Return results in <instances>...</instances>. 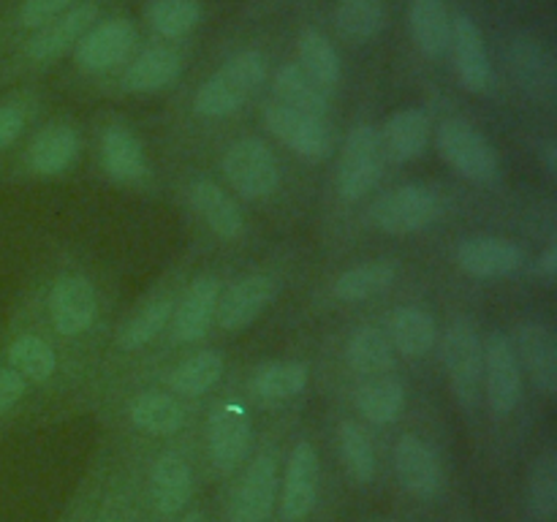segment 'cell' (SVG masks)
Here are the masks:
<instances>
[{"label":"cell","mask_w":557,"mask_h":522,"mask_svg":"<svg viewBox=\"0 0 557 522\" xmlns=\"http://www.w3.org/2000/svg\"><path fill=\"white\" fill-rule=\"evenodd\" d=\"M267 58L259 49H243L228 58L205 85L196 90L194 109L201 117H228L239 112L250 96L264 85Z\"/></svg>","instance_id":"cell-1"},{"label":"cell","mask_w":557,"mask_h":522,"mask_svg":"<svg viewBox=\"0 0 557 522\" xmlns=\"http://www.w3.org/2000/svg\"><path fill=\"white\" fill-rule=\"evenodd\" d=\"M444 364L449 373L451 391L462 411L471 413L479 406V391H482L484 373V346L476 335V326L468 319L451 321L444 335Z\"/></svg>","instance_id":"cell-2"},{"label":"cell","mask_w":557,"mask_h":522,"mask_svg":"<svg viewBox=\"0 0 557 522\" xmlns=\"http://www.w3.org/2000/svg\"><path fill=\"white\" fill-rule=\"evenodd\" d=\"M438 152L444 161H449L462 177L473 179V183H493L500 172L498 152L490 145L487 136L462 117L444 120L438 125Z\"/></svg>","instance_id":"cell-3"},{"label":"cell","mask_w":557,"mask_h":522,"mask_svg":"<svg viewBox=\"0 0 557 522\" xmlns=\"http://www.w3.org/2000/svg\"><path fill=\"white\" fill-rule=\"evenodd\" d=\"M441 199L424 185H403L389 190L370 204L368 217L375 228L386 234H413L438 221Z\"/></svg>","instance_id":"cell-4"},{"label":"cell","mask_w":557,"mask_h":522,"mask_svg":"<svg viewBox=\"0 0 557 522\" xmlns=\"http://www.w3.org/2000/svg\"><path fill=\"white\" fill-rule=\"evenodd\" d=\"M384 172V150H381L379 128L357 125L348 130L343 145L341 166H337V188L348 201L368 196L379 185Z\"/></svg>","instance_id":"cell-5"},{"label":"cell","mask_w":557,"mask_h":522,"mask_svg":"<svg viewBox=\"0 0 557 522\" xmlns=\"http://www.w3.org/2000/svg\"><path fill=\"white\" fill-rule=\"evenodd\" d=\"M223 172L234 190L248 199H264L281 183V169H277L275 156L261 139L245 136L237 139L223 156Z\"/></svg>","instance_id":"cell-6"},{"label":"cell","mask_w":557,"mask_h":522,"mask_svg":"<svg viewBox=\"0 0 557 522\" xmlns=\"http://www.w3.org/2000/svg\"><path fill=\"white\" fill-rule=\"evenodd\" d=\"M139 41V30L125 16L96 22L74 47V60L87 74H107L128 60Z\"/></svg>","instance_id":"cell-7"},{"label":"cell","mask_w":557,"mask_h":522,"mask_svg":"<svg viewBox=\"0 0 557 522\" xmlns=\"http://www.w3.org/2000/svg\"><path fill=\"white\" fill-rule=\"evenodd\" d=\"M264 123L288 150L308 158V161H324L332 147H335V136H332L324 117L297 112V109L286 107L281 101L267 103Z\"/></svg>","instance_id":"cell-8"},{"label":"cell","mask_w":557,"mask_h":522,"mask_svg":"<svg viewBox=\"0 0 557 522\" xmlns=\"http://www.w3.org/2000/svg\"><path fill=\"white\" fill-rule=\"evenodd\" d=\"M509 71L520 90L533 101L553 103L557 90L555 54L533 33H517L509 41Z\"/></svg>","instance_id":"cell-9"},{"label":"cell","mask_w":557,"mask_h":522,"mask_svg":"<svg viewBox=\"0 0 557 522\" xmlns=\"http://www.w3.org/2000/svg\"><path fill=\"white\" fill-rule=\"evenodd\" d=\"M487 402L495 417H506L522 400V370L515 346L504 332H493L484 343V373Z\"/></svg>","instance_id":"cell-10"},{"label":"cell","mask_w":557,"mask_h":522,"mask_svg":"<svg viewBox=\"0 0 557 522\" xmlns=\"http://www.w3.org/2000/svg\"><path fill=\"white\" fill-rule=\"evenodd\" d=\"M451 60H455L457 79L462 87L476 96H487L495 87V71L490 63L487 44H484L482 30L473 22V16L457 14L451 16Z\"/></svg>","instance_id":"cell-11"},{"label":"cell","mask_w":557,"mask_h":522,"mask_svg":"<svg viewBox=\"0 0 557 522\" xmlns=\"http://www.w3.org/2000/svg\"><path fill=\"white\" fill-rule=\"evenodd\" d=\"M98 22V5L85 0V3L71 5L69 11L58 16V20L47 22L44 27H38L33 33V38L27 41L25 54L33 63H49V60L60 58L63 52H69L71 47L79 44V38L90 30Z\"/></svg>","instance_id":"cell-12"},{"label":"cell","mask_w":557,"mask_h":522,"mask_svg":"<svg viewBox=\"0 0 557 522\" xmlns=\"http://www.w3.org/2000/svg\"><path fill=\"white\" fill-rule=\"evenodd\" d=\"M96 288L87 277L65 275L49 291V319L65 337L82 335L96 319Z\"/></svg>","instance_id":"cell-13"},{"label":"cell","mask_w":557,"mask_h":522,"mask_svg":"<svg viewBox=\"0 0 557 522\" xmlns=\"http://www.w3.org/2000/svg\"><path fill=\"white\" fill-rule=\"evenodd\" d=\"M315 498H319V457L310 444H297L288 460L286 482H283L281 520H305L313 511Z\"/></svg>","instance_id":"cell-14"},{"label":"cell","mask_w":557,"mask_h":522,"mask_svg":"<svg viewBox=\"0 0 557 522\" xmlns=\"http://www.w3.org/2000/svg\"><path fill=\"white\" fill-rule=\"evenodd\" d=\"M275 297V281L270 275H248L218 297L215 319L223 330L239 332L253 324Z\"/></svg>","instance_id":"cell-15"},{"label":"cell","mask_w":557,"mask_h":522,"mask_svg":"<svg viewBox=\"0 0 557 522\" xmlns=\"http://www.w3.org/2000/svg\"><path fill=\"white\" fill-rule=\"evenodd\" d=\"M525 261L522 248L500 237H468L457 248V264L473 277L515 275Z\"/></svg>","instance_id":"cell-16"},{"label":"cell","mask_w":557,"mask_h":522,"mask_svg":"<svg viewBox=\"0 0 557 522\" xmlns=\"http://www.w3.org/2000/svg\"><path fill=\"white\" fill-rule=\"evenodd\" d=\"M277 468L267 455L256 457L253 465L245 473L232 506V522H267L275 506Z\"/></svg>","instance_id":"cell-17"},{"label":"cell","mask_w":557,"mask_h":522,"mask_svg":"<svg viewBox=\"0 0 557 522\" xmlns=\"http://www.w3.org/2000/svg\"><path fill=\"white\" fill-rule=\"evenodd\" d=\"M395 471L403 487L417 498H433L441 487V462L417 435H403L395 446Z\"/></svg>","instance_id":"cell-18"},{"label":"cell","mask_w":557,"mask_h":522,"mask_svg":"<svg viewBox=\"0 0 557 522\" xmlns=\"http://www.w3.org/2000/svg\"><path fill=\"white\" fill-rule=\"evenodd\" d=\"M221 297V283L212 275H201L190 283L183 302L174 313L172 332L180 343H196L210 332L212 319H215V304Z\"/></svg>","instance_id":"cell-19"},{"label":"cell","mask_w":557,"mask_h":522,"mask_svg":"<svg viewBox=\"0 0 557 522\" xmlns=\"http://www.w3.org/2000/svg\"><path fill=\"white\" fill-rule=\"evenodd\" d=\"M180 71H183V58L174 47H150L131 60L123 71L120 87L125 92H158L166 90L177 82Z\"/></svg>","instance_id":"cell-20"},{"label":"cell","mask_w":557,"mask_h":522,"mask_svg":"<svg viewBox=\"0 0 557 522\" xmlns=\"http://www.w3.org/2000/svg\"><path fill=\"white\" fill-rule=\"evenodd\" d=\"M517 346H520L533 386L542 395L553 397L557 391V340L553 330L542 321H525L517 335Z\"/></svg>","instance_id":"cell-21"},{"label":"cell","mask_w":557,"mask_h":522,"mask_svg":"<svg viewBox=\"0 0 557 522\" xmlns=\"http://www.w3.org/2000/svg\"><path fill=\"white\" fill-rule=\"evenodd\" d=\"M408 27L419 52L430 60L449 54L451 14L446 0H411L408 5Z\"/></svg>","instance_id":"cell-22"},{"label":"cell","mask_w":557,"mask_h":522,"mask_svg":"<svg viewBox=\"0 0 557 522\" xmlns=\"http://www.w3.org/2000/svg\"><path fill=\"white\" fill-rule=\"evenodd\" d=\"M250 446L248 413L239 406H223L210 419V451L212 462L221 471H232L243 462Z\"/></svg>","instance_id":"cell-23"},{"label":"cell","mask_w":557,"mask_h":522,"mask_svg":"<svg viewBox=\"0 0 557 522\" xmlns=\"http://www.w3.org/2000/svg\"><path fill=\"white\" fill-rule=\"evenodd\" d=\"M384 158L397 163L413 161L428 150L430 117L422 109H400L379 130Z\"/></svg>","instance_id":"cell-24"},{"label":"cell","mask_w":557,"mask_h":522,"mask_svg":"<svg viewBox=\"0 0 557 522\" xmlns=\"http://www.w3.org/2000/svg\"><path fill=\"white\" fill-rule=\"evenodd\" d=\"M79 152V136L71 125L52 123L44 130H38L36 139L27 147V163L36 174L52 177V174L65 172L74 163Z\"/></svg>","instance_id":"cell-25"},{"label":"cell","mask_w":557,"mask_h":522,"mask_svg":"<svg viewBox=\"0 0 557 522\" xmlns=\"http://www.w3.org/2000/svg\"><path fill=\"white\" fill-rule=\"evenodd\" d=\"M190 204L199 212L201 221H205L212 232L221 234L223 239H237L239 234H243L245 221L237 201H234L226 190L218 188L212 179H196V183L190 185Z\"/></svg>","instance_id":"cell-26"},{"label":"cell","mask_w":557,"mask_h":522,"mask_svg":"<svg viewBox=\"0 0 557 522\" xmlns=\"http://www.w3.org/2000/svg\"><path fill=\"white\" fill-rule=\"evenodd\" d=\"M103 169L117 183H136L147 174L145 147L123 125H112L101 139Z\"/></svg>","instance_id":"cell-27"},{"label":"cell","mask_w":557,"mask_h":522,"mask_svg":"<svg viewBox=\"0 0 557 522\" xmlns=\"http://www.w3.org/2000/svg\"><path fill=\"white\" fill-rule=\"evenodd\" d=\"M152 500H156L158 511L163 514H174L183 509L190 498V468L180 455H161L152 465L150 476Z\"/></svg>","instance_id":"cell-28"},{"label":"cell","mask_w":557,"mask_h":522,"mask_svg":"<svg viewBox=\"0 0 557 522\" xmlns=\"http://www.w3.org/2000/svg\"><path fill=\"white\" fill-rule=\"evenodd\" d=\"M275 92L281 103L297 109V112L326 117L330 112V96L324 87L315 85L297 63H283L275 74Z\"/></svg>","instance_id":"cell-29"},{"label":"cell","mask_w":557,"mask_h":522,"mask_svg":"<svg viewBox=\"0 0 557 522\" xmlns=\"http://www.w3.org/2000/svg\"><path fill=\"white\" fill-rule=\"evenodd\" d=\"M299 52V69L310 76L319 87L330 90L341 82V54H337L335 44L315 27H305L299 33L297 41Z\"/></svg>","instance_id":"cell-30"},{"label":"cell","mask_w":557,"mask_h":522,"mask_svg":"<svg viewBox=\"0 0 557 522\" xmlns=\"http://www.w3.org/2000/svg\"><path fill=\"white\" fill-rule=\"evenodd\" d=\"M386 5L384 0H337L335 27L348 44H368L384 30Z\"/></svg>","instance_id":"cell-31"},{"label":"cell","mask_w":557,"mask_h":522,"mask_svg":"<svg viewBox=\"0 0 557 522\" xmlns=\"http://www.w3.org/2000/svg\"><path fill=\"white\" fill-rule=\"evenodd\" d=\"M397 264L395 261H368V264L351 266L335 281V297L343 302H362L386 291L395 283Z\"/></svg>","instance_id":"cell-32"},{"label":"cell","mask_w":557,"mask_h":522,"mask_svg":"<svg viewBox=\"0 0 557 522\" xmlns=\"http://www.w3.org/2000/svg\"><path fill=\"white\" fill-rule=\"evenodd\" d=\"M346 357L351 370L362 375H384L386 370L395 368V348H392L389 337L375 326H362L354 332Z\"/></svg>","instance_id":"cell-33"},{"label":"cell","mask_w":557,"mask_h":522,"mask_svg":"<svg viewBox=\"0 0 557 522\" xmlns=\"http://www.w3.org/2000/svg\"><path fill=\"white\" fill-rule=\"evenodd\" d=\"M131 422L134 427L150 435H172L183 427V408L172 395L163 391H145L131 402Z\"/></svg>","instance_id":"cell-34"},{"label":"cell","mask_w":557,"mask_h":522,"mask_svg":"<svg viewBox=\"0 0 557 522\" xmlns=\"http://www.w3.org/2000/svg\"><path fill=\"white\" fill-rule=\"evenodd\" d=\"M406 402V386L395 375H379L359 389L357 406L362 417L373 424H389L400 417Z\"/></svg>","instance_id":"cell-35"},{"label":"cell","mask_w":557,"mask_h":522,"mask_svg":"<svg viewBox=\"0 0 557 522\" xmlns=\"http://www.w3.org/2000/svg\"><path fill=\"white\" fill-rule=\"evenodd\" d=\"M392 340L406 357H424L435 346V321L422 308H397L389 319Z\"/></svg>","instance_id":"cell-36"},{"label":"cell","mask_w":557,"mask_h":522,"mask_svg":"<svg viewBox=\"0 0 557 522\" xmlns=\"http://www.w3.org/2000/svg\"><path fill=\"white\" fill-rule=\"evenodd\" d=\"M145 16L161 38H183L199 25L205 5L201 0H150Z\"/></svg>","instance_id":"cell-37"},{"label":"cell","mask_w":557,"mask_h":522,"mask_svg":"<svg viewBox=\"0 0 557 522\" xmlns=\"http://www.w3.org/2000/svg\"><path fill=\"white\" fill-rule=\"evenodd\" d=\"M172 297L150 299V302H147L145 308L136 310L128 319V324L123 326V332H120V346H123L125 351H136V348L156 340V337L166 330L169 319H172Z\"/></svg>","instance_id":"cell-38"},{"label":"cell","mask_w":557,"mask_h":522,"mask_svg":"<svg viewBox=\"0 0 557 522\" xmlns=\"http://www.w3.org/2000/svg\"><path fill=\"white\" fill-rule=\"evenodd\" d=\"M223 375V357L218 351H199L172 373V389L185 397H199Z\"/></svg>","instance_id":"cell-39"},{"label":"cell","mask_w":557,"mask_h":522,"mask_svg":"<svg viewBox=\"0 0 557 522\" xmlns=\"http://www.w3.org/2000/svg\"><path fill=\"white\" fill-rule=\"evenodd\" d=\"M528 506L533 517L549 522L557 511V457L553 449L542 451L531 468L528 478Z\"/></svg>","instance_id":"cell-40"},{"label":"cell","mask_w":557,"mask_h":522,"mask_svg":"<svg viewBox=\"0 0 557 522\" xmlns=\"http://www.w3.org/2000/svg\"><path fill=\"white\" fill-rule=\"evenodd\" d=\"M308 386V364L272 362L256 373L253 389L264 400H288Z\"/></svg>","instance_id":"cell-41"},{"label":"cell","mask_w":557,"mask_h":522,"mask_svg":"<svg viewBox=\"0 0 557 522\" xmlns=\"http://www.w3.org/2000/svg\"><path fill=\"white\" fill-rule=\"evenodd\" d=\"M9 357L16 373L30 381H47L54 373V364H58L49 343H44L36 335L16 337L9 348Z\"/></svg>","instance_id":"cell-42"},{"label":"cell","mask_w":557,"mask_h":522,"mask_svg":"<svg viewBox=\"0 0 557 522\" xmlns=\"http://www.w3.org/2000/svg\"><path fill=\"white\" fill-rule=\"evenodd\" d=\"M341 451H343V460H346L348 473H351L357 482L362 484L373 482L375 451H373V444H370L368 433H364L357 422L341 424Z\"/></svg>","instance_id":"cell-43"},{"label":"cell","mask_w":557,"mask_h":522,"mask_svg":"<svg viewBox=\"0 0 557 522\" xmlns=\"http://www.w3.org/2000/svg\"><path fill=\"white\" fill-rule=\"evenodd\" d=\"M71 5H76V0H22L20 5V25L38 30L47 22L58 20L63 11H69Z\"/></svg>","instance_id":"cell-44"},{"label":"cell","mask_w":557,"mask_h":522,"mask_svg":"<svg viewBox=\"0 0 557 522\" xmlns=\"http://www.w3.org/2000/svg\"><path fill=\"white\" fill-rule=\"evenodd\" d=\"M25 395V378L16 370H0V417Z\"/></svg>","instance_id":"cell-45"},{"label":"cell","mask_w":557,"mask_h":522,"mask_svg":"<svg viewBox=\"0 0 557 522\" xmlns=\"http://www.w3.org/2000/svg\"><path fill=\"white\" fill-rule=\"evenodd\" d=\"M25 128V114L16 107H0V147H9Z\"/></svg>","instance_id":"cell-46"},{"label":"cell","mask_w":557,"mask_h":522,"mask_svg":"<svg viewBox=\"0 0 557 522\" xmlns=\"http://www.w3.org/2000/svg\"><path fill=\"white\" fill-rule=\"evenodd\" d=\"M539 272H542L547 281H555V275H557V248L555 245H549V248L542 253V259H539Z\"/></svg>","instance_id":"cell-47"},{"label":"cell","mask_w":557,"mask_h":522,"mask_svg":"<svg viewBox=\"0 0 557 522\" xmlns=\"http://www.w3.org/2000/svg\"><path fill=\"white\" fill-rule=\"evenodd\" d=\"M544 161H547V172L555 177V172H557V145H547V150H544Z\"/></svg>","instance_id":"cell-48"},{"label":"cell","mask_w":557,"mask_h":522,"mask_svg":"<svg viewBox=\"0 0 557 522\" xmlns=\"http://www.w3.org/2000/svg\"><path fill=\"white\" fill-rule=\"evenodd\" d=\"M183 522H205V517H201L199 514V511H190V514L188 517H185V520Z\"/></svg>","instance_id":"cell-49"},{"label":"cell","mask_w":557,"mask_h":522,"mask_svg":"<svg viewBox=\"0 0 557 522\" xmlns=\"http://www.w3.org/2000/svg\"><path fill=\"white\" fill-rule=\"evenodd\" d=\"M107 522H123V520H107Z\"/></svg>","instance_id":"cell-50"},{"label":"cell","mask_w":557,"mask_h":522,"mask_svg":"<svg viewBox=\"0 0 557 522\" xmlns=\"http://www.w3.org/2000/svg\"><path fill=\"white\" fill-rule=\"evenodd\" d=\"M386 522H389V520H386Z\"/></svg>","instance_id":"cell-51"}]
</instances>
